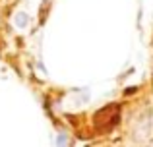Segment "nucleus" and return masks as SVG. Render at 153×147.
I'll return each instance as SVG.
<instances>
[{"label": "nucleus", "mask_w": 153, "mask_h": 147, "mask_svg": "<svg viewBox=\"0 0 153 147\" xmlns=\"http://www.w3.org/2000/svg\"><path fill=\"white\" fill-rule=\"evenodd\" d=\"M14 23L19 27V29H23V27L29 25V16H27L25 12H18V14L14 16Z\"/></svg>", "instance_id": "nucleus-1"}, {"label": "nucleus", "mask_w": 153, "mask_h": 147, "mask_svg": "<svg viewBox=\"0 0 153 147\" xmlns=\"http://www.w3.org/2000/svg\"><path fill=\"white\" fill-rule=\"evenodd\" d=\"M54 143H56V145H66V143H68V136H66V134H60V136L56 137Z\"/></svg>", "instance_id": "nucleus-2"}]
</instances>
